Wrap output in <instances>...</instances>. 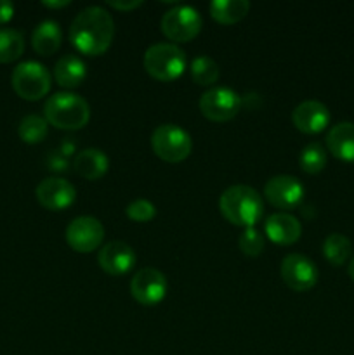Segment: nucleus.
Returning <instances> with one entry per match:
<instances>
[{
    "mask_svg": "<svg viewBox=\"0 0 354 355\" xmlns=\"http://www.w3.org/2000/svg\"><path fill=\"white\" fill-rule=\"evenodd\" d=\"M125 214H127V217L130 218V220L144 224V222L153 220V218L156 217V208L151 201L142 200L141 198V200L130 201V203L127 205V208H125Z\"/></svg>",
    "mask_w": 354,
    "mask_h": 355,
    "instance_id": "cd10ccee",
    "label": "nucleus"
},
{
    "mask_svg": "<svg viewBox=\"0 0 354 355\" xmlns=\"http://www.w3.org/2000/svg\"><path fill=\"white\" fill-rule=\"evenodd\" d=\"M351 252H353V245L347 239V236L333 232V234L326 236L325 243H323V255L328 260L332 266L340 267L349 260Z\"/></svg>",
    "mask_w": 354,
    "mask_h": 355,
    "instance_id": "4be33fe9",
    "label": "nucleus"
},
{
    "mask_svg": "<svg viewBox=\"0 0 354 355\" xmlns=\"http://www.w3.org/2000/svg\"><path fill=\"white\" fill-rule=\"evenodd\" d=\"M73 168L85 180H97L106 175L110 168V158L97 148H87L73 159Z\"/></svg>",
    "mask_w": 354,
    "mask_h": 355,
    "instance_id": "f3484780",
    "label": "nucleus"
},
{
    "mask_svg": "<svg viewBox=\"0 0 354 355\" xmlns=\"http://www.w3.org/2000/svg\"><path fill=\"white\" fill-rule=\"evenodd\" d=\"M200 111L207 120L224 123L242 110V97L229 87H212L200 97Z\"/></svg>",
    "mask_w": 354,
    "mask_h": 355,
    "instance_id": "6e6552de",
    "label": "nucleus"
},
{
    "mask_svg": "<svg viewBox=\"0 0 354 355\" xmlns=\"http://www.w3.org/2000/svg\"><path fill=\"white\" fill-rule=\"evenodd\" d=\"M87 76V66L78 55L66 54L58 59L54 66V78L65 89H76Z\"/></svg>",
    "mask_w": 354,
    "mask_h": 355,
    "instance_id": "6ab92c4d",
    "label": "nucleus"
},
{
    "mask_svg": "<svg viewBox=\"0 0 354 355\" xmlns=\"http://www.w3.org/2000/svg\"><path fill=\"white\" fill-rule=\"evenodd\" d=\"M44 3L45 7H49V9H61V7H66V6H69V0H44Z\"/></svg>",
    "mask_w": 354,
    "mask_h": 355,
    "instance_id": "7c9ffc66",
    "label": "nucleus"
},
{
    "mask_svg": "<svg viewBox=\"0 0 354 355\" xmlns=\"http://www.w3.org/2000/svg\"><path fill=\"white\" fill-rule=\"evenodd\" d=\"M65 238L73 252L90 253L104 241V225L96 217H76L66 227Z\"/></svg>",
    "mask_w": 354,
    "mask_h": 355,
    "instance_id": "1a4fd4ad",
    "label": "nucleus"
},
{
    "mask_svg": "<svg viewBox=\"0 0 354 355\" xmlns=\"http://www.w3.org/2000/svg\"><path fill=\"white\" fill-rule=\"evenodd\" d=\"M135 252L132 250L130 245L125 241H110L99 250L97 255V262H99L101 269L110 276H125L130 272L135 266Z\"/></svg>",
    "mask_w": 354,
    "mask_h": 355,
    "instance_id": "4468645a",
    "label": "nucleus"
},
{
    "mask_svg": "<svg viewBox=\"0 0 354 355\" xmlns=\"http://www.w3.org/2000/svg\"><path fill=\"white\" fill-rule=\"evenodd\" d=\"M280 272L283 283L294 291H307L318 283V267L301 253H290L285 257Z\"/></svg>",
    "mask_w": 354,
    "mask_h": 355,
    "instance_id": "f8f14e48",
    "label": "nucleus"
},
{
    "mask_svg": "<svg viewBox=\"0 0 354 355\" xmlns=\"http://www.w3.org/2000/svg\"><path fill=\"white\" fill-rule=\"evenodd\" d=\"M14 16V3L9 0H0V23H7Z\"/></svg>",
    "mask_w": 354,
    "mask_h": 355,
    "instance_id": "c756f323",
    "label": "nucleus"
},
{
    "mask_svg": "<svg viewBox=\"0 0 354 355\" xmlns=\"http://www.w3.org/2000/svg\"><path fill=\"white\" fill-rule=\"evenodd\" d=\"M238 245L243 255L259 257L260 253H262L266 241H264V236L260 234L255 227H246L245 231L242 232V236H239Z\"/></svg>",
    "mask_w": 354,
    "mask_h": 355,
    "instance_id": "bb28decb",
    "label": "nucleus"
},
{
    "mask_svg": "<svg viewBox=\"0 0 354 355\" xmlns=\"http://www.w3.org/2000/svg\"><path fill=\"white\" fill-rule=\"evenodd\" d=\"M187 66L186 52L172 42L153 44L144 52V69L158 82H174Z\"/></svg>",
    "mask_w": 354,
    "mask_h": 355,
    "instance_id": "20e7f679",
    "label": "nucleus"
},
{
    "mask_svg": "<svg viewBox=\"0 0 354 355\" xmlns=\"http://www.w3.org/2000/svg\"><path fill=\"white\" fill-rule=\"evenodd\" d=\"M298 165L309 175H316L326 165V151L319 142H309L298 156Z\"/></svg>",
    "mask_w": 354,
    "mask_h": 355,
    "instance_id": "a878e982",
    "label": "nucleus"
},
{
    "mask_svg": "<svg viewBox=\"0 0 354 355\" xmlns=\"http://www.w3.org/2000/svg\"><path fill=\"white\" fill-rule=\"evenodd\" d=\"M153 153L167 163H180L191 155L193 141L183 127L174 123H163L153 130Z\"/></svg>",
    "mask_w": 354,
    "mask_h": 355,
    "instance_id": "39448f33",
    "label": "nucleus"
},
{
    "mask_svg": "<svg viewBox=\"0 0 354 355\" xmlns=\"http://www.w3.org/2000/svg\"><path fill=\"white\" fill-rule=\"evenodd\" d=\"M62 42V30L59 23L52 19H45L38 24L31 33V45L35 52L40 55H52L58 52Z\"/></svg>",
    "mask_w": 354,
    "mask_h": 355,
    "instance_id": "aec40b11",
    "label": "nucleus"
},
{
    "mask_svg": "<svg viewBox=\"0 0 354 355\" xmlns=\"http://www.w3.org/2000/svg\"><path fill=\"white\" fill-rule=\"evenodd\" d=\"M200 12L191 6H176L174 9L167 10L162 17V33L170 42H189L201 31Z\"/></svg>",
    "mask_w": 354,
    "mask_h": 355,
    "instance_id": "0eeeda50",
    "label": "nucleus"
},
{
    "mask_svg": "<svg viewBox=\"0 0 354 355\" xmlns=\"http://www.w3.org/2000/svg\"><path fill=\"white\" fill-rule=\"evenodd\" d=\"M248 0H214L210 3L212 19L219 24H235L239 23L248 14Z\"/></svg>",
    "mask_w": 354,
    "mask_h": 355,
    "instance_id": "412c9836",
    "label": "nucleus"
},
{
    "mask_svg": "<svg viewBox=\"0 0 354 355\" xmlns=\"http://www.w3.org/2000/svg\"><path fill=\"white\" fill-rule=\"evenodd\" d=\"M191 80H193L196 85L201 87H210L214 85L215 82L221 76V71H219V64L208 55H198L191 61Z\"/></svg>",
    "mask_w": 354,
    "mask_h": 355,
    "instance_id": "b1692460",
    "label": "nucleus"
},
{
    "mask_svg": "<svg viewBox=\"0 0 354 355\" xmlns=\"http://www.w3.org/2000/svg\"><path fill=\"white\" fill-rule=\"evenodd\" d=\"M219 210L222 217L239 227H255L264 215V201L253 187L231 186L221 194Z\"/></svg>",
    "mask_w": 354,
    "mask_h": 355,
    "instance_id": "f03ea898",
    "label": "nucleus"
},
{
    "mask_svg": "<svg viewBox=\"0 0 354 355\" xmlns=\"http://www.w3.org/2000/svg\"><path fill=\"white\" fill-rule=\"evenodd\" d=\"M292 121L302 134L314 135L325 130L330 123V111L319 101H304L292 111Z\"/></svg>",
    "mask_w": 354,
    "mask_h": 355,
    "instance_id": "2eb2a0df",
    "label": "nucleus"
},
{
    "mask_svg": "<svg viewBox=\"0 0 354 355\" xmlns=\"http://www.w3.org/2000/svg\"><path fill=\"white\" fill-rule=\"evenodd\" d=\"M264 196L273 207L281 210H295L304 200V186L294 175L271 177L264 186Z\"/></svg>",
    "mask_w": 354,
    "mask_h": 355,
    "instance_id": "9b49d317",
    "label": "nucleus"
},
{
    "mask_svg": "<svg viewBox=\"0 0 354 355\" xmlns=\"http://www.w3.org/2000/svg\"><path fill=\"white\" fill-rule=\"evenodd\" d=\"M19 139L26 144H38L44 141L49 134V123L44 116L38 114H26L17 125Z\"/></svg>",
    "mask_w": 354,
    "mask_h": 355,
    "instance_id": "393cba45",
    "label": "nucleus"
},
{
    "mask_svg": "<svg viewBox=\"0 0 354 355\" xmlns=\"http://www.w3.org/2000/svg\"><path fill=\"white\" fill-rule=\"evenodd\" d=\"M51 82V73L38 61L19 62L10 76L14 92L24 101H38L47 96Z\"/></svg>",
    "mask_w": 354,
    "mask_h": 355,
    "instance_id": "423d86ee",
    "label": "nucleus"
},
{
    "mask_svg": "<svg viewBox=\"0 0 354 355\" xmlns=\"http://www.w3.org/2000/svg\"><path fill=\"white\" fill-rule=\"evenodd\" d=\"M347 272H349V277L354 281V257L351 259V263H349V269H347Z\"/></svg>",
    "mask_w": 354,
    "mask_h": 355,
    "instance_id": "2f4dec72",
    "label": "nucleus"
},
{
    "mask_svg": "<svg viewBox=\"0 0 354 355\" xmlns=\"http://www.w3.org/2000/svg\"><path fill=\"white\" fill-rule=\"evenodd\" d=\"M115 23L104 7L90 6L80 10L69 26V42L85 55H101L110 49Z\"/></svg>",
    "mask_w": 354,
    "mask_h": 355,
    "instance_id": "f257e3e1",
    "label": "nucleus"
},
{
    "mask_svg": "<svg viewBox=\"0 0 354 355\" xmlns=\"http://www.w3.org/2000/svg\"><path fill=\"white\" fill-rule=\"evenodd\" d=\"M37 201L44 208L61 211L71 207L76 200V189L71 182L61 177H47L35 189Z\"/></svg>",
    "mask_w": 354,
    "mask_h": 355,
    "instance_id": "ddd939ff",
    "label": "nucleus"
},
{
    "mask_svg": "<svg viewBox=\"0 0 354 355\" xmlns=\"http://www.w3.org/2000/svg\"><path fill=\"white\" fill-rule=\"evenodd\" d=\"M108 6L113 7V9H117V10L128 12V10H134V9H137V7H141L142 2L141 0H130V2H118V0H110V2H108Z\"/></svg>",
    "mask_w": 354,
    "mask_h": 355,
    "instance_id": "c85d7f7f",
    "label": "nucleus"
},
{
    "mask_svg": "<svg viewBox=\"0 0 354 355\" xmlns=\"http://www.w3.org/2000/svg\"><path fill=\"white\" fill-rule=\"evenodd\" d=\"M130 295L144 307L158 305L167 295V279L155 267L139 269L130 279Z\"/></svg>",
    "mask_w": 354,
    "mask_h": 355,
    "instance_id": "9d476101",
    "label": "nucleus"
},
{
    "mask_svg": "<svg viewBox=\"0 0 354 355\" xmlns=\"http://www.w3.org/2000/svg\"><path fill=\"white\" fill-rule=\"evenodd\" d=\"M24 37L12 28H0V62H12L23 55Z\"/></svg>",
    "mask_w": 354,
    "mask_h": 355,
    "instance_id": "5701e85b",
    "label": "nucleus"
},
{
    "mask_svg": "<svg viewBox=\"0 0 354 355\" xmlns=\"http://www.w3.org/2000/svg\"><path fill=\"white\" fill-rule=\"evenodd\" d=\"M49 125L61 130H78L90 120V107L83 97L71 92H58L49 97L44 106Z\"/></svg>",
    "mask_w": 354,
    "mask_h": 355,
    "instance_id": "7ed1b4c3",
    "label": "nucleus"
},
{
    "mask_svg": "<svg viewBox=\"0 0 354 355\" xmlns=\"http://www.w3.org/2000/svg\"><path fill=\"white\" fill-rule=\"evenodd\" d=\"M266 236L276 245H294L302 236V224L287 211L273 214L264 225Z\"/></svg>",
    "mask_w": 354,
    "mask_h": 355,
    "instance_id": "dca6fc26",
    "label": "nucleus"
},
{
    "mask_svg": "<svg viewBox=\"0 0 354 355\" xmlns=\"http://www.w3.org/2000/svg\"><path fill=\"white\" fill-rule=\"evenodd\" d=\"M326 148L342 162H354V123L342 121L330 128L326 135Z\"/></svg>",
    "mask_w": 354,
    "mask_h": 355,
    "instance_id": "a211bd4d",
    "label": "nucleus"
}]
</instances>
